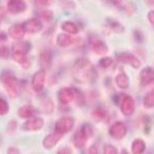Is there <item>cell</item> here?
<instances>
[{
    "mask_svg": "<svg viewBox=\"0 0 154 154\" xmlns=\"http://www.w3.org/2000/svg\"><path fill=\"white\" fill-rule=\"evenodd\" d=\"M72 74L76 82L79 83H91L97 78L95 68L85 57H80L76 60L72 66Z\"/></svg>",
    "mask_w": 154,
    "mask_h": 154,
    "instance_id": "obj_1",
    "label": "cell"
},
{
    "mask_svg": "<svg viewBox=\"0 0 154 154\" xmlns=\"http://www.w3.org/2000/svg\"><path fill=\"white\" fill-rule=\"evenodd\" d=\"M2 81H3V83L5 87V89L7 91L8 94L13 98L17 97L18 86V79H16L14 76L7 73L3 77Z\"/></svg>",
    "mask_w": 154,
    "mask_h": 154,
    "instance_id": "obj_2",
    "label": "cell"
},
{
    "mask_svg": "<svg viewBox=\"0 0 154 154\" xmlns=\"http://www.w3.org/2000/svg\"><path fill=\"white\" fill-rule=\"evenodd\" d=\"M75 124L74 119L71 117H65V118H60L55 124V132L64 134L68 132H70Z\"/></svg>",
    "mask_w": 154,
    "mask_h": 154,
    "instance_id": "obj_3",
    "label": "cell"
},
{
    "mask_svg": "<svg viewBox=\"0 0 154 154\" xmlns=\"http://www.w3.org/2000/svg\"><path fill=\"white\" fill-rule=\"evenodd\" d=\"M128 129L122 122H116L109 128V134L115 139H122L126 136Z\"/></svg>",
    "mask_w": 154,
    "mask_h": 154,
    "instance_id": "obj_4",
    "label": "cell"
},
{
    "mask_svg": "<svg viewBox=\"0 0 154 154\" xmlns=\"http://www.w3.org/2000/svg\"><path fill=\"white\" fill-rule=\"evenodd\" d=\"M120 108L122 114L125 116H131L135 109V104L133 97L128 95H123L120 102Z\"/></svg>",
    "mask_w": 154,
    "mask_h": 154,
    "instance_id": "obj_5",
    "label": "cell"
},
{
    "mask_svg": "<svg viewBox=\"0 0 154 154\" xmlns=\"http://www.w3.org/2000/svg\"><path fill=\"white\" fill-rule=\"evenodd\" d=\"M117 58L119 62L130 65L134 68H138L141 66V62L139 59L130 53H121L118 54Z\"/></svg>",
    "mask_w": 154,
    "mask_h": 154,
    "instance_id": "obj_6",
    "label": "cell"
},
{
    "mask_svg": "<svg viewBox=\"0 0 154 154\" xmlns=\"http://www.w3.org/2000/svg\"><path fill=\"white\" fill-rule=\"evenodd\" d=\"M46 72L45 70L40 69L34 73L32 79V89L35 92H41L44 87V81H45Z\"/></svg>",
    "mask_w": 154,
    "mask_h": 154,
    "instance_id": "obj_7",
    "label": "cell"
},
{
    "mask_svg": "<svg viewBox=\"0 0 154 154\" xmlns=\"http://www.w3.org/2000/svg\"><path fill=\"white\" fill-rule=\"evenodd\" d=\"M44 125V122L42 118L32 117L26 121L23 125V129L24 131H38Z\"/></svg>",
    "mask_w": 154,
    "mask_h": 154,
    "instance_id": "obj_8",
    "label": "cell"
},
{
    "mask_svg": "<svg viewBox=\"0 0 154 154\" xmlns=\"http://www.w3.org/2000/svg\"><path fill=\"white\" fill-rule=\"evenodd\" d=\"M57 97L62 103L68 104L75 98V92L71 88H63L58 91Z\"/></svg>",
    "mask_w": 154,
    "mask_h": 154,
    "instance_id": "obj_9",
    "label": "cell"
},
{
    "mask_svg": "<svg viewBox=\"0 0 154 154\" xmlns=\"http://www.w3.org/2000/svg\"><path fill=\"white\" fill-rule=\"evenodd\" d=\"M140 84L142 86H147L154 82V68L147 67L143 68L139 75Z\"/></svg>",
    "mask_w": 154,
    "mask_h": 154,
    "instance_id": "obj_10",
    "label": "cell"
},
{
    "mask_svg": "<svg viewBox=\"0 0 154 154\" xmlns=\"http://www.w3.org/2000/svg\"><path fill=\"white\" fill-rule=\"evenodd\" d=\"M23 26L25 32H31V33L38 32L43 29V24L38 18H30L29 20H27L23 24Z\"/></svg>",
    "mask_w": 154,
    "mask_h": 154,
    "instance_id": "obj_11",
    "label": "cell"
},
{
    "mask_svg": "<svg viewBox=\"0 0 154 154\" xmlns=\"http://www.w3.org/2000/svg\"><path fill=\"white\" fill-rule=\"evenodd\" d=\"M26 3L23 0H9L8 3V9L11 14H18L26 10Z\"/></svg>",
    "mask_w": 154,
    "mask_h": 154,
    "instance_id": "obj_12",
    "label": "cell"
},
{
    "mask_svg": "<svg viewBox=\"0 0 154 154\" xmlns=\"http://www.w3.org/2000/svg\"><path fill=\"white\" fill-rule=\"evenodd\" d=\"M63 134L54 132L53 133L48 134V136L44 137L43 141V146L47 149H51L56 146V144L59 142V140L61 139Z\"/></svg>",
    "mask_w": 154,
    "mask_h": 154,
    "instance_id": "obj_13",
    "label": "cell"
},
{
    "mask_svg": "<svg viewBox=\"0 0 154 154\" xmlns=\"http://www.w3.org/2000/svg\"><path fill=\"white\" fill-rule=\"evenodd\" d=\"M39 65L41 67V69L43 70H48L50 68L52 65V53L50 50H43L39 55Z\"/></svg>",
    "mask_w": 154,
    "mask_h": 154,
    "instance_id": "obj_14",
    "label": "cell"
},
{
    "mask_svg": "<svg viewBox=\"0 0 154 154\" xmlns=\"http://www.w3.org/2000/svg\"><path fill=\"white\" fill-rule=\"evenodd\" d=\"M91 44H92V49L96 54L103 55L108 53V48L103 41L100 39H95L92 41Z\"/></svg>",
    "mask_w": 154,
    "mask_h": 154,
    "instance_id": "obj_15",
    "label": "cell"
},
{
    "mask_svg": "<svg viewBox=\"0 0 154 154\" xmlns=\"http://www.w3.org/2000/svg\"><path fill=\"white\" fill-rule=\"evenodd\" d=\"M8 33L14 39H21L25 34V30L22 24H14L8 29Z\"/></svg>",
    "mask_w": 154,
    "mask_h": 154,
    "instance_id": "obj_16",
    "label": "cell"
},
{
    "mask_svg": "<svg viewBox=\"0 0 154 154\" xmlns=\"http://www.w3.org/2000/svg\"><path fill=\"white\" fill-rule=\"evenodd\" d=\"M13 58H14V61H16L18 63H20L23 68H29V65H30V63H29V60L28 59L27 56H26V54L23 53V52H20V51H14Z\"/></svg>",
    "mask_w": 154,
    "mask_h": 154,
    "instance_id": "obj_17",
    "label": "cell"
},
{
    "mask_svg": "<svg viewBox=\"0 0 154 154\" xmlns=\"http://www.w3.org/2000/svg\"><path fill=\"white\" fill-rule=\"evenodd\" d=\"M35 113V110L31 105H24L18 109V115L22 118H30Z\"/></svg>",
    "mask_w": 154,
    "mask_h": 154,
    "instance_id": "obj_18",
    "label": "cell"
},
{
    "mask_svg": "<svg viewBox=\"0 0 154 154\" xmlns=\"http://www.w3.org/2000/svg\"><path fill=\"white\" fill-rule=\"evenodd\" d=\"M145 149H146V144L143 140L137 138L133 142V144H132L133 154H143Z\"/></svg>",
    "mask_w": 154,
    "mask_h": 154,
    "instance_id": "obj_19",
    "label": "cell"
},
{
    "mask_svg": "<svg viewBox=\"0 0 154 154\" xmlns=\"http://www.w3.org/2000/svg\"><path fill=\"white\" fill-rule=\"evenodd\" d=\"M115 80H116L117 86L121 89H127L129 87L128 77L123 72H121V73L118 74Z\"/></svg>",
    "mask_w": 154,
    "mask_h": 154,
    "instance_id": "obj_20",
    "label": "cell"
},
{
    "mask_svg": "<svg viewBox=\"0 0 154 154\" xmlns=\"http://www.w3.org/2000/svg\"><path fill=\"white\" fill-rule=\"evenodd\" d=\"M57 44L62 48H66L72 43V38L66 33H60L57 37Z\"/></svg>",
    "mask_w": 154,
    "mask_h": 154,
    "instance_id": "obj_21",
    "label": "cell"
},
{
    "mask_svg": "<svg viewBox=\"0 0 154 154\" xmlns=\"http://www.w3.org/2000/svg\"><path fill=\"white\" fill-rule=\"evenodd\" d=\"M87 140L88 139L86 138V137L82 134L81 130H79V131H78L74 134V137H73V143H74V146L77 148H82V147L85 146Z\"/></svg>",
    "mask_w": 154,
    "mask_h": 154,
    "instance_id": "obj_22",
    "label": "cell"
},
{
    "mask_svg": "<svg viewBox=\"0 0 154 154\" xmlns=\"http://www.w3.org/2000/svg\"><path fill=\"white\" fill-rule=\"evenodd\" d=\"M41 111L43 113L46 114H50L52 113L54 110V104L53 103V101L51 100L50 98L47 97L45 99H43V101L41 103Z\"/></svg>",
    "mask_w": 154,
    "mask_h": 154,
    "instance_id": "obj_23",
    "label": "cell"
},
{
    "mask_svg": "<svg viewBox=\"0 0 154 154\" xmlns=\"http://www.w3.org/2000/svg\"><path fill=\"white\" fill-rule=\"evenodd\" d=\"M61 28L64 32H68L69 34H76V33L79 32V28H78V26L76 25L73 22H64V23H62Z\"/></svg>",
    "mask_w": 154,
    "mask_h": 154,
    "instance_id": "obj_24",
    "label": "cell"
},
{
    "mask_svg": "<svg viewBox=\"0 0 154 154\" xmlns=\"http://www.w3.org/2000/svg\"><path fill=\"white\" fill-rule=\"evenodd\" d=\"M107 27L110 32H122L124 30V28L122 27V24L113 19H108L107 22Z\"/></svg>",
    "mask_w": 154,
    "mask_h": 154,
    "instance_id": "obj_25",
    "label": "cell"
},
{
    "mask_svg": "<svg viewBox=\"0 0 154 154\" xmlns=\"http://www.w3.org/2000/svg\"><path fill=\"white\" fill-rule=\"evenodd\" d=\"M31 44L29 42H19V43H14L13 46V51H20L24 54L27 53L31 49Z\"/></svg>",
    "mask_w": 154,
    "mask_h": 154,
    "instance_id": "obj_26",
    "label": "cell"
},
{
    "mask_svg": "<svg viewBox=\"0 0 154 154\" xmlns=\"http://www.w3.org/2000/svg\"><path fill=\"white\" fill-rule=\"evenodd\" d=\"M106 115H107V113H106L105 109L101 108V107L96 108L92 112V117L96 122L103 121L104 118H106Z\"/></svg>",
    "mask_w": 154,
    "mask_h": 154,
    "instance_id": "obj_27",
    "label": "cell"
},
{
    "mask_svg": "<svg viewBox=\"0 0 154 154\" xmlns=\"http://www.w3.org/2000/svg\"><path fill=\"white\" fill-rule=\"evenodd\" d=\"M143 105L146 108H152L154 107V90H152L145 95L143 99Z\"/></svg>",
    "mask_w": 154,
    "mask_h": 154,
    "instance_id": "obj_28",
    "label": "cell"
},
{
    "mask_svg": "<svg viewBox=\"0 0 154 154\" xmlns=\"http://www.w3.org/2000/svg\"><path fill=\"white\" fill-rule=\"evenodd\" d=\"M82 134L86 137L87 139H88L90 137H92L93 135V128L89 123H85L82 126V128L80 129Z\"/></svg>",
    "mask_w": 154,
    "mask_h": 154,
    "instance_id": "obj_29",
    "label": "cell"
},
{
    "mask_svg": "<svg viewBox=\"0 0 154 154\" xmlns=\"http://www.w3.org/2000/svg\"><path fill=\"white\" fill-rule=\"evenodd\" d=\"M38 16L40 18L43 19L44 21H51L53 19V17H54V14L53 13L49 10H43L41 11L40 13H38Z\"/></svg>",
    "mask_w": 154,
    "mask_h": 154,
    "instance_id": "obj_30",
    "label": "cell"
},
{
    "mask_svg": "<svg viewBox=\"0 0 154 154\" xmlns=\"http://www.w3.org/2000/svg\"><path fill=\"white\" fill-rule=\"evenodd\" d=\"M112 63H113V61H112V59L111 57H105L100 59L99 66L103 68H108L109 67H111Z\"/></svg>",
    "mask_w": 154,
    "mask_h": 154,
    "instance_id": "obj_31",
    "label": "cell"
},
{
    "mask_svg": "<svg viewBox=\"0 0 154 154\" xmlns=\"http://www.w3.org/2000/svg\"><path fill=\"white\" fill-rule=\"evenodd\" d=\"M9 110V106L6 101L0 98V115L7 114Z\"/></svg>",
    "mask_w": 154,
    "mask_h": 154,
    "instance_id": "obj_32",
    "label": "cell"
},
{
    "mask_svg": "<svg viewBox=\"0 0 154 154\" xmlns=\"http://www.w3.org/2000/svg\"><path fill=\"white\" fill-rule=\"evenodd\" d=\"M10 55V50L9 48L6 45H2L0 46V57L3 58H8Z\"/></svg>",
    "mask_w": 154,
    "mask_h": 154,
    "instance_id": "obj_33",
    "label": "cell"
},
{
    "mask_svg": "<svg viewBox=\"0 0 154 154\" xmlns=\"http://www.w3.org/2000/svg\"><path fill=\"white\" fill-rule=\"evenodd\" d=\"M103 154H118V149L112 145H106L104 147Z\"/></svg>",
    "mask_w": 154,
    "mask_h": 154,
    "instance_id": "obj_34",
    "label": "cell"
},
{
    "mask_svg": "<svg viewBox=\"0 0 154 154\" xmlns=\"http://www.w3.org/2000/svg\"><path fill=\"white\" fill-rule=\"evenodd\" d=\"M113 1V4L118 6L119 8H125V7L127 6V1L126 0H112Z\"/></svg>",
    "mask_w": 154,
    "mask_h": 154,
    "instance_id": "obj_35",
    "label": "cell"
},
{
    "mask_svg": "<svg viewBox=\"0 0 154 154\" xmlns=\"http://www.w3.org/2000/svg\"><path fill=\"white\" fill-rule=\"evenodd\" d=\"M16 127H17V122L15 121H11L9 123H8V131L9 133H14L16 129Z\"/></svg>",
    "mask_w": 154,
    "mask_h": 154,
    "instance_id": "obj_36",
    "label": "cell"
},
{
    "mask_svg": "<svg viewBox=\"0 0 154 154\" xmlns=\"http://www.w3.org/2000/svg\"><path fill=\"white\" fill-rule=\"evenodd\" d=\"M57 154H71V150L67 147H60L57 151Z\"/></svg>",
    "mask_w": 154,
    "mask_h": 154,
    "instance_id": "obj_37",
    "label": "cell"
},
{
    "mask_svg": "<svg viewBox=\"0 0 154 154\" xmlns=\"http://www.w3.org/2000/svg\"><path fill=\"white\" fill-rule=\"evenodd\" d=\"M147 18H148V20L151 23L154 25V10L150 11L149 13H148V14H147Z\"/></svg>",
    "mask_w": 154,
    "mask_h": 154,
    "instance_id": "obj_38",
    "label": "cell"
},
{
    "mask_svg": "<svg viewBox=\"0 0 154 154\" xmlns=\"http://www.w3.org/2000/svg\"><path fill=\"white\" fill-rule=\"evenodd\" d=\"M7 154H19V151L14 147H11L8 148Z\"/></svg>",
    "mask_w": 154,
    "mask_h": 154,
    "instance_id": "obj_39",
    "label": "cell"
},
{
    "mask_svg": "<svg viewBox=\"0 0 154 154\" xmlns=\"http://www.w3.org/2000/svg\"><path fill=\"white\" fill-rule=\"evenodd\" d=\"M89 153L90 154H98V151H97V147L95 145L91 146L89 148Z\"/></svg>",
    "mask_w": 154,
    "mask_h": 154,
    "instance_id": "obj_40",
    "label": "cell"
},
{
    "mask_svg": "<svg viewBox=\"0 0 154 154\" xmlns=\"http://www.w3.org/2000/svg\"><path fill=\"white\" fill-rule=\"evenodd\" d=\"M38 3L43 6H48V5H50L52 0H38Z\"/></svg>",
    "mask_w": 154,
    "mask_h": 154,
    "instance_id": "obj_41",
    "label": "cell"
},
{
    "mask_svg": "<svg viewBox=\"0 0 154 154\" xmlns=\"http://www.w3.org/2000/svg\"><path fill=\"white\" fill-rule=\"evenodd\" d=\"M148 6H154V0H145Z\"/></svg>",
    "mask_w": 154,
    "mask_h": 154,
    "instance_id": "obj_42",
    "label": "cell"
},
{
    "mask_svg": "<svg viewBox=\"0 0 154 154\" xmlns=\"http://www.w3.org/2000/svg\"><path fill=\"white\" fill-rule=\"evenodd\" d=\"M6 39V35L4 33H1L0 34V40H5Z\"/></svg>",
    "mask_w": 154,
    "mask_h": 154,
    "instance_id": "obj_43",
    "label": "cell"
},
{
    "mask_svg": "<svg viewBox=\"0 0 154 154\" xmlns=\"http://www.w3.org/2000/svg\"><path fill=\"white\" fill-rule=\"evenodd\" d=\"M4 14V9H3L2 8H0V18H1V17H2V16H3Z\"/></svg>",
    "mask_w": 154,
    "mask_h": 154,
    "instance_id": "obj_44",
    "label": "cell"
},
{
    "mask_svg": "<svg viewBox=\"0 0 154 154\" xmlns=\"http://www.w3.org/2000/svg\"><path fill=\"white\" fill-rule=\"evenodd\" d=\"M121 154H128V152H127L126 150H122V152H121Z\"/></svg>",
    "mask_w": 154,
    "mask_h": 154,
    "instance_id": "obj_45",
    "label": "cell"
}]
</instances>
